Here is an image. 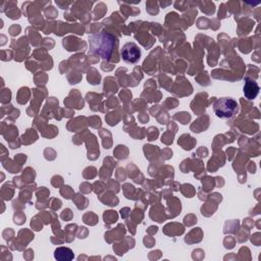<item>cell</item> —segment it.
<instances>
[{
    "label": "cell",
    "mask_w": 261,
    "mask_h": 261,
    "mask_svg": "<svg viewBox=\"0 0 261 261\" xmlns=\"http://www.w3.org/2000/svg\"><path fill=\"white\" fill-rule=\"evenodd\" d=\"M120 56L126 63H137L141 58V50L139 46L134 42L125 43L120 49Z\"/></svg>",
    "instance_id": "3957f363"
},
{
    "label": "cell",
    "mask_w": 261,
    "mask_h": 261,
    "mask_svg": "<svg viewBox=\"0 0 261 261\" xmlns=\"http://www.w3.org/2000/svg\"><path fill=\"white\" fill-rule=\"evenodd\" d=\"M259 90H260V88L256 82L251 81V80H246L245 85H244V90H243L246 98H248L249 100H253L258 95Z\"/></svg>",
    "instance_id": "277c9868"
},
{
    "label": "cell",
    "mask_w": 261,
    "mask_h": 261,
    "mask_svg": "<svg viewBox=\"0 0 261 261\" xmlns=\"http://www.w3.org/2000/svg\"><path fill=\"white\" fill-rule=\"evenodd\" d=\"M88 42L90 54H95L102 59L108 60L116 47L117 39L110 33L99 32L90 35Z\"/></svg>",
    "instance_id": "6da1fadb"
},
{
    "label": "cell",
    "mask_w": 261,
    "mask_h": 261,
    "mask_svg": "<svg viewBox=\"0 0 261 261\" xmlns=\"http://www.w3.org/2000/svg\"><path fill=\"white\" fill-rule=\"evenodd\" d=\"M54 258L60 261H69L73 259V253L69 248L59 247L54 251Z\"/></svg>",
    "instance_id": "5b68a950"
},
{
    "label": "cell",
    "mask_w": 261,
    "mask_h": 261,
    "mask_svg": "<svg viewBox=\"0 0 261 261\" xmlns=\"http://www.w3.org/2000/svg\"><path fill=\"white\" fill-rule=\"evenodd\" d=\"M238 103L232 98H218L213 104V111L219 118H231L238 113Z\"/></svg>",
    "instance_id": "7a4b0ae2"
}]
</instances>
